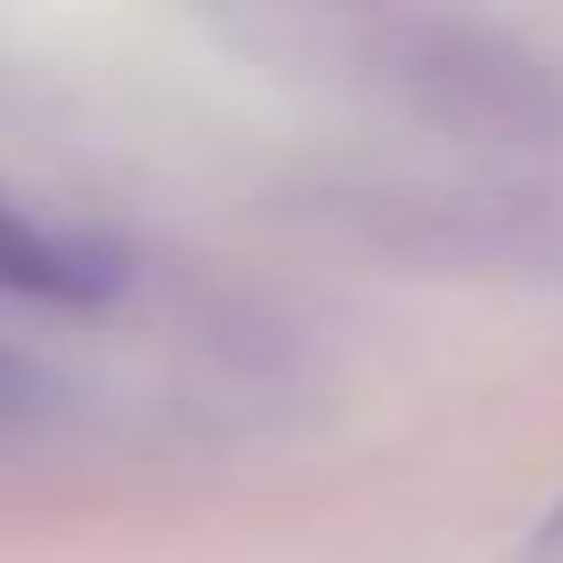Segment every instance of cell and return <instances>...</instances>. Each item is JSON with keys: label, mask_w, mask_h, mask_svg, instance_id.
I'll return each instance as SVG.
<instances>
[{"label": "cell", "mask_w": 563, "mask_h": 563, "mask_svg": "<svg viewBox=\"0 0 563 563\" xmlns=\"http://www.w3.org/2000/svg\"><path fill=\"white\" fill-rule=\"evenodd\" d=\"M530 555H539V563H563V506H555V514H547V522H539V539H530Z\"/></svg>", "instance_id": "obj_1"}]
</instances>
